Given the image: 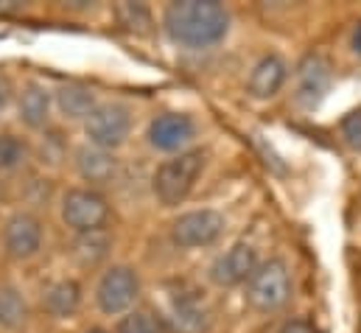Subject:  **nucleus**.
I'll list each match as a JSON object with an SVG mask.
<instances>
[{"instance_id":"obj_1","label":"nucleus","mask_w":361,"mask_h":333,"mask_svg":"<svg viewBox=\"0 0 361 333\" xmlns=\"http://www.w3.org/2000/svg\"><path fill=\"white\" fill-rule=\"evenodd\" d=\"M166 37L182 48H210L230 31V11L216 0H180L163 11Z\"/></svg>"},{"instance_id":"obj_17","label":"nucleus","mask_w":361,"mask_h":333,"mask_svg":"<svg viewBox=\"0 0 361 333\" xmlns=\"http://www.w3.org/2000/svg\"><path fill=\"white\" fill-rule=\"evenodd\" d=\"M42 308L54 320H71L82 308V283L73 277L51 280L42 291Z\"/></svg>"},{"instance_id":"obj_25","label":"nucleus","mask_w":361,"mask_h":333,"mask_svg":"<svg viewBox=\"0 0 361 333\" xmlns=\"http://www.w3.org/2000/svg\"><path fill=\"white\" fill-rule=\"evenodd\" d=\"M280 333H314V328L305 320H288V322H283Z\"/></svg>"},{"instance_id":"obj_16","label":"nucleus","mask_w":361,"mask_h":333,"mask_svg":"<svg viewBox=\"0 0 361 333\" xmlns=\"http://www.w3.org/2000/svg\"><path fill=\"white\" fill-rule=\"evenodd\" d=\"M286 79H288V65H286V59L277 56V54H267V56H261V59L255 62V68H252V73H250V79H247V92H250L252 98L267 101V98H274V95L283 90Z\"/></svg>"},{"instance_id":"obj_15","label":"nucleus","mask_w":361,"mask_h":333,"mask_svg":"<svg viewBox=\"0 0 361 333\" xmlns=\"http://www.w3.org/2000/svg\"><path fill=\"white\" fill-rule=\"evenodd\" d=\"M98 95L90 84L82 82H65L54 90V109L65 121H87L90 112L98 107Z\"/></svg>"},{"instance_id":"obj_9","label":"nucleus","mask_w":361,"mask_h":333,"mask_svg":"<svg viewBox=\"0 0 361 333\" xmlns=\"http://www.w3.org/2000/svg\"><path fill=\"white\" fill-rule=\"evenodd\" d=\"M334 82V73H331V65L325 56L319 54H308L300 59L297 65V73H294V98L300 107L305 109H314L322 104V98L328 95Z\"/></svg>"},{"instance_id":"obj_10","label":"nucleus","mask_w":361,"mask_h":333,"mask_svg":"<svg viewBox=\"0 0 361 333\" xmlns=\"http://www.w3.org/2000/svg\"><path fill=\"white\" fill-rule=\"evenodd\" d=\"M261 258L258 250L250 244V241H238L233 244L224 255H219L210 266V280L221 289H233V286H241L252 277V272L258 269Z\"/></svg>"},{"instance_id":"obj_24","label":"nucleus","mask_w":361,"mask_h":333,"mask_svg":"<svg viewBox=\"0 0 361 333\" xmlns=\"http://www.w3.org/2000/svg\"><path fill=\"white\" fill-rule=\"evenodd\" d=\"M11 104H14V87L6 76H0V118L8 112Z\"/></svg>"},{"instance_id":"obj_14","label":"nucleus","mask_w":361,"mask_h":333,"mask_svg":"<svg viewBox=\"0 0 361 333\" xmlns=\"http://www.w3.org/2000/svg\"><path fill=\"white\" fill-rule=\"evenodd\" d=\"M171 317L177 328L185 333H202L210 328V308L202 297V291L182 286L171 297Z\"/></svg>"},{"instance_id":"obj_13","label":"nucleus","mask_w":361,"mask_h":333,"mask_svg":"<svg viewBox=\"0 0 361 333\" xmlns=\"http://www.w3.org/2000/svg\"><path fill=\"white\" fill-rule=\"evenodd\" d=\"M73 160H76V174L87 182V188L98 190V188L115 182V176H118V157H115V152H104V149H95L90 143H85V146L76 149Z\"/></svg>"},{"instance_id":"obj_20","label":"nucleus","mask_w":361,"mask_h":333,"mask_svg":"<svg viewBox=\"0 0 361 333\" xmlns=\"http://www.w3.org/2000/svg\"><path fill=\"white\" fill-rule=\"evenodd\" d=\"M31 146L14 132H0V174H14L28 163Z\"/></svg>"},{"instance_id":"obj_19","label":"nucleus","mask_w":361,"mask_h":333,"mask_svg":"<svg viewBox=\"0 0 361 333\" xmlns=\"http://www.w3.org/2000/svg\"><path fill=\"white\" fill-rule=\"evenodd\" d=\"M112 250V236L109 230H90V233H79L73 241V258L79 260V266L85 269H95L101 266Z\"/></svg>"},{"instance_id":"obj_3","label":"nucleus","mask_w":361,"mask_h":333,"mask_svg":"<svg viewBox=\"0 0 361 333\" xmlns=\"http://www.w3.org/2000/svg\"><path fill=\"white\" fill-rule=\"evenodd\" d=\"M288 300H291V272L286 260L269 258L258 263V269L247 280V303L261 314H271L280 311Z\"/></svg>"},{"instance_id":"obj_27","label":"nucleus","mask_w":361,"mask_h":333,"mask_svg":"<svg viewBox=\"0 0 361 333\" xmlns=\"http://www.w3.org/2000/svg\"><path fill=\"white\" fill-rule=\"evenodd\" d=\"M350 45H353V51L361 56V23L353 28V37H350Z\"/></svg>"},{"instance_id":"obj_7","label":"nucleus","mask_w":361,"mask_h":333,"mask_svg":"<svg viewBox=\"0 0 361 333\" xmlns=\"http://www.w3.org/2000/svg\"><path fill=\"white\" fill-rule=\"evenodd\" d=\"M224 233V216L204 207V210H190L182 213L180 219L171 224V238L182 250H202L210 247L221 238Z\"/></svg>"},{"instance_id":"obj_5","label":"nucleus","mask_w":361,"mask_h":333,"mask_svg":"<svg viewBox=\"0 0 361 333\" xmlns=\"http://www.w3.org/2000/svg\"><path fill=\"white\" fill-rule=\"evenodd\" d=\"M59 216L62 222L79 236L90 230H104L109 222V202L95 188H68L59 199Z\"/></svg>"},{"instance_id":"obj_11","label":"nucleus","mask_w":361,"mask_h":333,"mask_svg":"<svg viewBox=\"0 0 361 333\" xmlns=\"http://www.w3.org/2000/svg\"><path fill=\"white\" fill-rule=\"evenodd\" d=\"M193 135H196V123L185 112H163V115L152 118L149 132H146L149 146L157 152H166V155L185 152V146L193 140Z\"/></svg>"},{"instance_id":"obj_21","label":"nucleus","mask_w":361,"mask_h":333,"mask_svg":"<svg viewBox=\"0 0 361 333\" xmlns=\"http://www.w3.org/2000/svg\"><path fill=\"white\" fill-rule=\"evenodd\" d=\"M115 17L126 31H135V34H152L154 31V17H152V8L146 3H118Z\"/></svg>"},{"instance_id":"obj_26","label":"nucleus","mask_w":361,"mask_h":333,"mask_svg":"<svg viewBox=\"0 0 361 333\" xmlns=\"http://www.w3.org/2000/svg\"><path fill=\"white\" fill-rule=\"evenodd\" d=\"M23 8H25L23 0H0V14H17Z\"/></svg>"},{"instance_id":"obj_6","label":"nucleus","mask_w":361,"mask_h":333,"mask_svg":"<svg viewBox=\"0 0 361 333\" xmlns=\"http://www.w3.org/2000/svg\"><path fill=\"white\" fill-rule=\"evenodd\" d=\"M132 132V112L126 104L118 101H104L90 112L85 121V138L87 143L104 152H115L129 140Z\"/></svg>"},{"instance_id":"obj_2","label":"nucleus","mask_w":361,"mask_h":333,"mask_svg":"<svg viewBox=\"0 0 361 333\" xmlns=\"http://www.w3.org/2000/svg\"><path fill=\"white\" fill-rule=\"evenodd\" d=\"M204 171V152L202 149H185L174 155L171 160H163L154 176H152V190L163 207H177L188 199L193 190L199 174Z\"/></svg>"},{"instance_id":"obj_8","label":"nucleus","mask_w":361,"mask_h":333,"mask_svg":"<svg viewBox=\"0 0 361 333\" xmlns=\"http://www.w3.org/2000/svg\"><path fill=\"white\" fill-rule=\"evenodd\" d=\"M42 222L31 210H17L3 224V252L11 260H31L42 250Z\"/></svg>"},{"instance_id":"obj_12","label":"nucleus","mask_w":361,"mask_h":333,"mask_svg":"<svg viewBox=\"0 0 361 333\" xmlns=\"http://www.w3.org/2000/svg\"><path fill=\"white\" fill-rule=\"evenodd\" d=\"M54 112V92L42 82H28L17 95V118L31 132H45Z\"/></svg>"},{"instance_id":"obj_23","label":"nucleus","mask_w":361,"mask_h":333,"mask_svg":"<svg viewBox=\"0 0 361 333\" xmlns=\"http://www.w3.org/2000/svg\"><path fill=\"white\" fill-rule=\"evenodd\" d=\"M342 138H345V143L350 149L361 152V109L345 115V121H342Z\"/></svg>"},{"instance_id":"obj_18","label":"nucleus","mask_w":361,"mask_h":333,"mask_svg":"<svg viewBox=\"0 0 361 333\" xmlns=\"http://www.w3.org/2000/svg\"><path fill=\"white\" fill-rule=\"evenodd\" d=\"M28 325V300L14 283H0V331L20 333Z\"/></svg>"},{"instance_id":"obj_22","label":"nucleus","mask_w":361,"mask_h":333,"mask_svg":"<svg viewBox=\"0 0 361 333\" xmlns=\"http://www.w3.org/2000/svg\"><path fill=\"white\" fill-rule=\"evenodd\" d=\"M115 333H163V322L146 308H132L118 320Z\"/></svg>"},{"instance_id":"obj_28","label":"nucleus","mask_w":361,"mask_h":333,"mask_svg":"<svg viewBox=\"0 0 361 333\" xmlns=\"http://www.w3.org/2000/svg\"><path fill=\"white\" fill-rule=\"evenodd\" d=\"M85 333H109V331H104V328H90V331H85Z\"/></svg>"},{"instance_id":"obj_4","label":"nucleus","mask_w":361,"mask_h":333,"mask_svg":"<svg viewBox=\"0 0 361 333\" xmlns=\"http://www.w3.org/2000/svg\"><path fill=\"white\" fill-rule=\"evenodd\" d=\"M140 297V277L132 266L126 263H115L109 269H104V274L98 277L95 286V305L101 314L106 317H123L135 308Z\"/></svg>"}]
</instances>
